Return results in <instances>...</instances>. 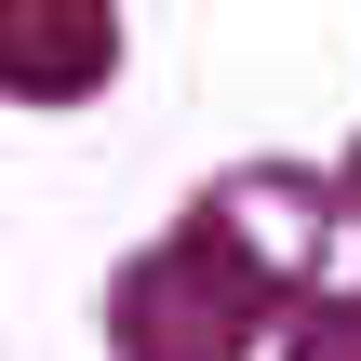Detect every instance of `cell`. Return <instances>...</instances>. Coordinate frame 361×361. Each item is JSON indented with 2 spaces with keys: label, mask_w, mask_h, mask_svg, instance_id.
I'll return each mask as SVG.
<instances>
[{
  "label": "cell",
  "mask_w": 361,
  "mask_h": 361,
  "mask_svg": "<svg viewBox=\"0 0 361 361\" xmlns=\"http://www.w3.org/2000/svg\"><path fill=\"white\" fill-rule=\"evenodd\" d=\"M268 295H281L268 268H241L214 228H188V241H161V255L121 268L107 335H121V361H241L255 322H268Z\"/></svg>",
  "instance_id": "1"
},
{
  "label": "cell",
  "mask_w": 361,
  "mask_h": 361,
  "mask_svg": "<svg viewBox=\"0 0 361 361\" xmlns=\"http://www.w3.org/2000/svg\"><path fill=\"white\" fill-rule=\"evenodd\" d=\"M121 67V13L107 0H0V94L67 107Z\"/></svg>",
  "instance_id": "2"
},
{
  "label": "cell",
  "mask_w": 361,
  "mask_h": 361,
  "mask_svg": "<svg viewBox=\"0 0 361 361\" xmlns=\"http://www.w3.org/2000/svg\"><path fill=\"white\" fill-rule=\"evenodd\" d=\"M281 361H361V295H308L281 322Z\"/></svg>",
  "instance_id": "3"
},
{
  "label": "cell",
  "mask_w": 361,
  "mask_h": 361,
  "mask_svg": "<svg viewBox=\"0 0 361 361\" xmlns=\"http://www.w3.org/2000/svg\"><path fill=\"white\" fill-rule=\"evenodd\" d=\"M335 201H348V214H361V161H348V188H335Z\"/></svg>",
  "instance_id": "4"
}]
</instances>
